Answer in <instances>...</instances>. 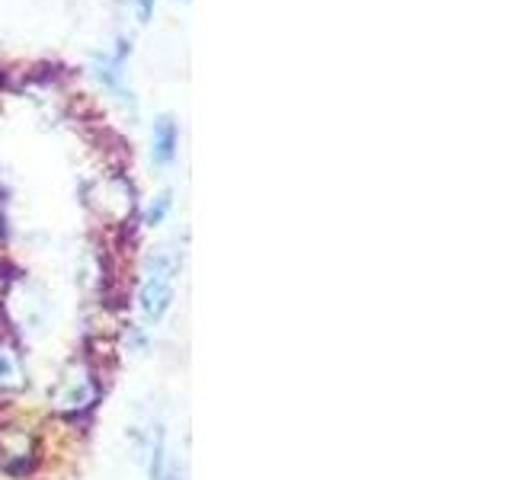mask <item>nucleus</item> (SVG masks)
<instances>
[{"label":"nucleus","instance_id":"f257e3e1","mask_svg":"<svg viewBox=\"0 0 512 480\" xmlns=\"http://www.w3.org/2000/svg\"><path fill=\"white\" fill-rule=\"evenodd\" d=\"M173 279H176V260L170 253H154L141 282V314L148 324H157L167 314L173 301Z\"/></svg>","mask_w":512,"mask_h":480},{"label":"nucleus","instance_id":"20e7f679","mask_svg":"<svg viewBox=\"0 0 512 480\" xmlns=\"http://www.w3.org/2000/svg\"><path fill=\"white\" fill-rule=\"evenodd\" d=\"M154 4H157V0H135V10H138V20H141V23H148V20H151Z\"/></svg>","mask_w":512,"mask_h":480},{"label":"nucleus","instance_id":"7ed1b4c3","mask_svg":"<svg viewBox=\"0 0 512 480\" xmlns=\"http://www.w3.org/2000/svg\"><path fill=\"white\" fill-rule=\"evenodd\" d=\"M167 208H170V192H164V196L157 199V205H151V212H148V221H151V224H157L160 218H164V212H167Z\"/></svg>","mask_w":512,"mask_h":480},{"label":"nucleus","instance_id":"f03ea898","mask_svg":"<svg viewBox=\"0 0 512 480\" xmlns=\"http://www.w3.org/2000/svg\"><path fill=\"white\" fill-rule=\"evenodd\" d=\"M176 141H180V135H176V122H173L170 116H160V119L154 122V148H151L154 164H160V167L173 164V157H176Z\"/></svg>","mask_w":512,"mask_h":480}]
</instances>
